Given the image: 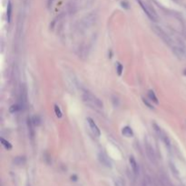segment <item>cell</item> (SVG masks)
<instances>
[{"instance_id": "1", "label": "cell", "mask_w": 186, "mask_h": 186, "mask_svg": "<svg viewBox=\"0 0 186 186\" xmlns=\"http://www.w3.org/2000/svg\"><path fill=\"white\" fill-rule=\"evenodd\" d=\"M83 101L85 105L91 106L92 108L95 109H102L104 107V105L102 101L99 98H97L95 95L89 92H85L83 94Z\"/></svg>"}, {"instance_id": "2", "label": "cell", "mask_w": 186, "mask_h": 186, "mask_svg": "<svg viewBox=\"0 0 186 186\" xmlns=\"http://www.w3.org/2000/svg\"><path fill=\"white\" fill-rule=\"evenodd\" d=\"M174 54L179 59H186V47L183 46H175L173 48Z\"/></svg>"}, {"instance_id": "3", "label": "cell", "mask_w": 186, "mask_h": 186, "mask_svg": "<svg viewBox=\"0 0 186 186\" xmlns=\"http://www.w3.org/2000/svg\"><path fill=\"white\" fill-rule=\"evenodd\" d=\"M98 160H99L100 163H101L103 165H105V167H109V168L112 167V163H111L110 159L108 158V156L105 153L100 152L98 153Z\"/></svg>"}, {"instance_id": "4", "label": "cell", "mask_w": 186, "mask_h": 186, "mask_svg": "<svg viewBox=\"0 0 186 186\" xmlns=\"http://www.w3.org/2000/svg\"><path fill=\"white\" fill-rule=\"evenodd\" d=\"M87 123H88V124L90 126V129L93 132V134L95 136H100V134H101V132H100V129L98 128V126L96 125V124L94 123V121L92 118L88 117L87 118Z\"/></svg>"}, {"instance_id": "5", "label": "cell", "mask_w": 186, "mask_h": 186, "mask_svg": "<svg viewBox=\"0 0 186 186\" xmlns=\"http://www.w3.org/2000/svg\"><path fill=\"white\" fill-rule=\"evenodd\" d=\"M138 2H139V4H140V6H141V7L142 8V10H144V12L147 15V17L150 18V19H152V20H153V21H155L156 20V17H155V15L153 13H152V11L146 7V5H145L144 3H142L141 0H138Z\"/></svg>"}, {"instance_id": "6", "label": "cell", "mask_w": 186, "mask_h": 186, "mask_svg": "<svg viewBox=\"0 0 186 186\" xmlns=\"http://www.w3.org/2000/svg\"><path fill=\"white\" fill-rule=\"evenodd\" d=\"M146 153H147V156L149 157V159L152 163H155V160H156V157H155V153H154V151H153V148L148 144H146Z\"/></svg>"}, {"instance_id": "7", "label": "cell", "mask_w": 186, "mask_h": 186, "mask_svg": "<svg viewBox=\"0 0 186 186\" xmlns=\"http://www.w3.org/2000/svg\"><path fill=\"white\" fill-rule=\"evenodd\" d=\"M129 162H130V165H131V168L134 171V174L135 175H137L139 174V166H138V163L137 162L135 161L134 157V156H131L130 159H129Z\"/></svg>"}, {"instance_id": "8", "label": "cell", "mask_w": 186, "mask_h": 186, "mask_svg": "<svg viewBox=\"0 0 186 186\" xmlns=\"http://www.w3.org/2000/svg\"><path fill=\"white\" fill-rule=\"evenodd\" d=\"M122 133L124 136L126 137H132L134 135V133H133V130H132V128L129 127V126H125L123 128V130H122Z\"/></svg>"}, {"instance_id": "9", "label": "cell", "mask_w": 186, "mask_h": 186, "mask_svg": "<svg viewBox=\"0 0 186 186\" xmlns=\"http://www.w3.org/2000/svg\"><path fill=\"white\" fill-rule=\"evenodd\" d=\"M14 163L16 165H24L25 163V158L24 156H17L14 159Z\"/></svg>"}, {"instance_id": "10", "label": "cell", "mask_w": 186, "mask_h": 186, "mask_svg": "<svg viewBox=\"0 0 186 186\" xmlns=\"http://www.w3.org/2000/svg\"><path fill=\"white\" fill-rule=\"evenodd\" d=\"M33 120L31 118H28L27 119V125H28V128H29V131H30V136L31 138L33 139L34 137V129H33Z\"/></svg>"}, {"instance_id": "11", "label": "cell", "mask_w": 186, "mask_h": 186, "mask_svg": "<svg viewBox=\"0 0 186 186\" xmlns=\"http://www.w3.org/2000/svg\"><path fill=\"white\" fill-rule=\"evenodd\" d=\"M148 95H149V98L151 99V101H153V102L156 103V104H158V103H159V102H158V99H157V97H156V95H155V94H154L153 91H149Z\"/></svg>"}, {"instance_id": "12", "label": "cell", "mask_w": 186, "mask_h": 186, "mask_svg": "<svg viewBox=\"0 0 186 186\" xmlns=\"http://www.w3.org/2000/svg\"><path fill=\"white\" fill-rule=\"evenodd\" d=\"M1 142H2V145H4V147L7 150H11L12 149V145H11V144H10L8 141L5 140L4 138H1Z\"/></svg>"}, {"instance_id": "13", "label": "cell", "mask_w": 186, "mask_h": 186, "mask_svg": "<svg viewBox=\"0 0 186 186\" xmlns=\"http://www.w3.org/2000/svg\"><path fill=\"white\" fill-rule=\"evenodd\" d=\"M11 12H12V5L9 2L7 5V21L10 22L11 20Z\"/></svg>"}, {"instance_id": "14", "label": "cell", "mask_w": 186, "mask_h": 186, "mask_svg": "<svg viewBox=\"0 0 186 186\" xmlns=\"http://www.w3.org/2000/svg\"><path fill=\"white\" fill-rule=\"evenodd\" d=\"M114 185H116V186H124V181L122 180V178L117 177V178L114 179Z\"/></svg>"}, {"instance_id": "15", "label": "cell", "mask_w": 186, "mask_h": 186, "mask_svg": "<svg viewBox=\"0 0 186 186\" xmlns=\"http://www.w3.org/2000/svg\"><path fill=\"white\" fill-rule=\"evenodd\" d=\"M54 112H55V114H56V116L58 117V118H61L62 117V112L59 108V106L55 105H54Z\"/></svg>"}, {"instance_id": "16", "label": "cell", "mask_w": 186, "mask_h": 186, "mask_svg": "<svg viewBox=\"0 0 186 186\" xmlns=\"http://www.w3.org/2000/svg\"><path fill=\"white\" fill-rule=\"evenodd\" d=\"M19 109H20V107H19V105H14L10 106V108H9V112H10L11 113H17Z\"/></svg>"}, {"instance_id": "17", "label": "cell", "mask_w": 186, "mask_h": 186, "mask_svg": "<svg viewBox=\"0 0 186 186\" xmlns=\"http://www.w3.org/2000/svg\"><path fill=\"white\" fill-rule=\"evenodd\" d=\"M116 71H117V74H118L119 76H121V75H122V72H123V65H122L120 63H117Z\"/></svg>"}, {"instance_id": "18", "label": "cell", "mask_w": 186, "mask_h": 186, "mask_svg": "<svg viewBox=\"0 0 186 186\" xmlns=\"http://www.w3.org/2000/svg\"><path fill=\"white\" fill-rule=\"evenodd\" d=\"M33 124H35V125H39L40 124V118H39V116H34L33 117Z\"/></svg>"}, {"instance_id": "19", "label": "cell", "mask_w": 186, "mask_h": 186, "mask_svg": "<svg viewBox=\"0 0 186 186\" xmlns=\"http://www.w3.org/2000/svg\"><path fill=\"white\" fill-rule=\"evenodd\" d=\"M128 6V4H127V2L126 1H124V2H122V7H125V8H129L127 7Z\"/></svg>"}]
</instances>
